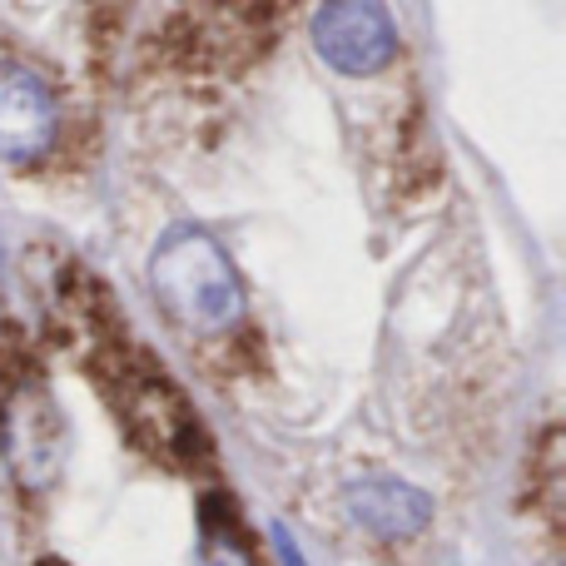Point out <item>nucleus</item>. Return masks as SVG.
Returning a JSON list of instances; mask_svg holds the SVG:
<instances>
[{
	"label": "nucleus",
	"instance_id": "nucleus-7",
	"mask_svg": "<svg viewBox=\"0 0 566 566\" xmlns=\"http://www.w3.org/2000/svg\"><path fill=\"white\" fill-rule=\"evenodd\" d=\"M199 566H254L234 522H205V557H199Z\"/></svg>",
	"mask_w": 566,
	"mask_h": 566
},
{
	"label": "nucleus",
	"instance_id": "nucleus-5",
	"mask_svg": "<svg viewBox=\"0 0 566 566\" xmlns=\"http://www.w3.org/2000/svg\"><path fill=\"white\" fill-rule=\"evenodd\" d=\"M60 129V109L50 85L35 70L0 60V159L6 165H35Z\"/></svg>",
	"mask_w": 566,
	"mask_h": 566
},
{
	"label": "nucleus",
	"instance_id": "nucleus-1",
	"mask_svg": "<svg viewBox=\"0 0 566 566\" xmlns=\"http://www.w3.org/2000/svg\"><path fill=\"white\" fill-rule=\"evenodd\" d=\"M149 289L159 308L189 333H224L244 318V279L209 229L175 224L149 254Z\"/></svg>",
	"mask_w": 566,
	"mask_h": 566
},
{
	"label": "nucleus",
	"instance_id": "nucleus-8",
	"mask_svg": "<svg viewBox=\"0 0 566 566\" xmlns=\"http://www.w3.org/2000/svg\"><path fill=\"white\" fill-rule=\"evenodd\" d=\"M274 547H279V562L283 566H308V562H303V552H298V542H293L283 527H274Z\"/></svg>",
	"mask_w": 566,
	"mask_h": 566
},
{
	"label": "nucleus",
	"instance_id": "nucleus-9",
	"mask_svg": "<svg viewBox=\"0 0 566 566\" xmlns=\"http://www.w3.org/2000/svg\"><path fill=\"white\" fill-rule=\"evenodd\" d=\"M40 566H65V562H40Z\"/></svg>",
	"mask_w": 566,
	"mask_h": 566
},
{
	"label": "nucleus",
	"instance_id": "nucleus-4",
	"mask_svg": "<svg viewBox=\"0 0 566 566\" xmlns=\"http://www.w3.org/2000/svg\"><path fill=\"white\" fill-rule=\"evenodd\" d=\"M0 432H6V462L30 492L50 488L65 468V418H60V402L45 382L20 378L6 398L0 412Z\"/></svg>",
	"mask_w": 566,
	"mask_h": 566
},
{
	"label": "nucleus",
	"instance_id": "nucleus-6",
	"mask_svg": "<svg viewBox=\"0 0 566 566\" xmlns=\"http://www.w3.org/2000/svg\"><path fill=\"white\" fill-rule=\"evenodd\" d=\"M348 517L382 542L418 537L432 522V497L402 478H363L348 488Z\"/></svg>",
	"mask_w": 566,
	"mask_h": 566
},
{
	"label": "nucleus",
	"instance_id": "nucleus-3",
	"mask_svg": "<svg viewBox=\"0 0 566 566\" xmlns=\"http://www.w3.org/2000/svg\"><path fill=\"white\" fill-rule=\"evenodd\" d=\"M313 50L338 75H378L398 60V20L388 0H323L313 15Z\"/></svg>",
	"mask_w": 566,
	"mask_h": 566
},
{
	"label": "nucleus",
	"instance_id": "nucleus-2",
	"mask_svg": "<svg viewBox=\"0 0 566 566\" xmlns=\"http://www.w3.org/2000/svg\"><path fill=\"white\" fill-rule=\"evenodd\" d=\"M115 392H119L125 428L139 438V448H149L165 462H179V468H195V462L209 458V432H205V422H199L195 402L169 378H159L149 363L135 368L129 353H119Z\"/></svg>",
	"mask_w": 566,
	"mask_h": 566
}]
</instances>
